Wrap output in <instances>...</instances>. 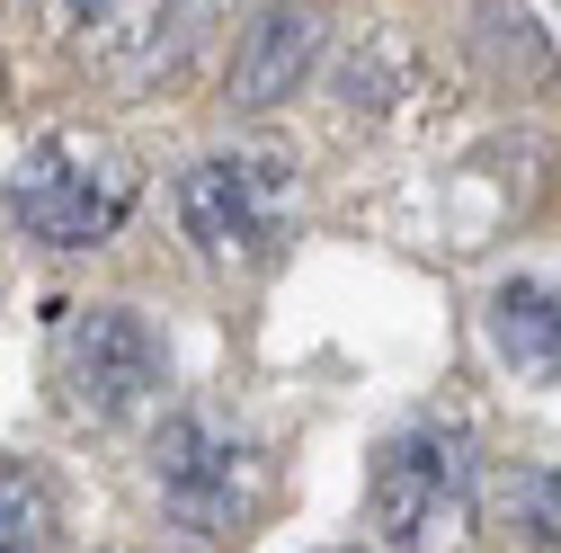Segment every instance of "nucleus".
<instances>
[{"label":"nucleus","instance_id":"obj_1","mask_svg":"<svg viewBox=\"0 0 561 553\" xmlns=\"http://www.w3.org/2000/svg\"><path fill=\"white\" fill-rule=\"evenodd\" d=\"M134 196H144V170H134L107 134H81V125H62L36 153H19L10 188H0L10 224L36 250H99V241H116L125 215H134Z\"/></svg>","mask_w":561,"mask_h":553},{"label":"nucleus","instance_id":"obj_2","mask_svg":"<svg viewBox=\"0 0 561 553\" xmlns=\"http://www.w3.org/2000/svg\"><path fill=\"white\" fill-rule=\"evenodd\" d=\"M375 535L392 553H455L472 535L481 509V464H472V429L455 420H410L375 447Z\"/></svg>","mask_w":561,"mask_h":553},{"label":"nucleus","instance_id":"obj_3","mask_svg":"<svg viewBox=\"0 0 561 553\" xmlns=\"http://www.w3.org/2000/svg\"><path fill=\"white\" fill-rule=\"evenodd\" d=\"M179 224L205 259H276L304 224V179L286 153L267 144H232V153H205L179 179Z\"/></svg>","mask_w":561,"mask_h":553},{"label":"nucleus","instance_id":"obj_4","mask_svg":"<svg viewBox=\"0 0 561 553\" xmlns=\"http://www.w3.org/2000/svg\"><path fill=\"white\" fill-rule=\"evenodd\" d=\"M152 482H161L170 518L215 527V535H232V527H250L267 509V455L224 410H170L152 429Z\"/></svg>","mask_w":561,"mask_h":553},{"label":"nucleus","instance_id":"obj_5","mask_svg":"<svg viewBox=\"0 0 561 553\" xmlns=\"http://www.w3.org/2000/svg\"><path fill=\"white\" fill-rule=\"evenodd\" d=\"M54 384H62V402H72L81 420L107 429V420H134V410L170 384V349L134 304H81L62 321V339H54Z\"/></svg>","mask_w":561,"mask_h":553},{"label":"nucleus","instance_id":"obj_6","mask_svg":"<svg viewBox=\"0 0 561 553\" xmlns=\"http://www.w3.org/2000/svg\"><path fill=\"white\" fill-rule=\"evenodd\" d=\"M321 63V10L312 0H267L232 54V108H286Z\"/></svg>","mask_w":561,"mask_h":553},{"label":"nucleus","instance_id":"obj_7","mask_svg":"<svg viewBox=\"0 0 561 553\" xmlns=\"http://www.w3.org/2000/svg\"><path fill=\"white\" fill-rule=\"evenodd\" d=\"M490 349H500V366L526 375V384L561 375V286L552 276H508V286L490 295Z\"/></svg>","mask_w":561,"mask_h":553},{"label":"nucleus","instance_id":"obj_8","mask_svg":"<svg viewBox=\"0 0 561 553\" xmlns=\"http://www.w3.org/2000/svg\"><path fill=\"white\" fill-rule=\"evenodd\" d=\"M54 544V500L27 464L0 455V553H45Z\"/></svg>","mask_w":561,"mask_h":553},{"label":"nucleus","instance_id":"obj_9","mask_svg":"<svg viewBox=\"0 0 561 553\" xmlns=\"http://www.w3.org/2000/svg\"><path fill=\"white\" fill-rule=\"evenodd\" d=\"M508 518L561 553V464H535V473H517V482H508Z\"/></svg>","mask_w":561,"mask_h":553},{"label":"nucleus","instance_id":"obj_10","mask_svg":"<svg viewBox=\"0 0 561 553\" xmlns=\"http://www.w3.org/2000/svg\"><path fill=\"white\" fill-rule=\"evenodd\" d=\"M62 10H72L90 36H107V45H125V36H152L161 27V10L170 0H62Z\"/></svg>","mask_w":561,"mask_h":553},{"label":"nucleus","instance_id":"obj_11","mask_svg":"<svg viewBox=\"0 0 561 553\" xmlns=\"http://www.w3.org/2000/svg\"><path fill=\"white\" fill-rule=\"evenodd\" d=\"M330 553H357V544H330Z\"/></svg>","mask_w":561,"mask_h":553}]
</instances>
